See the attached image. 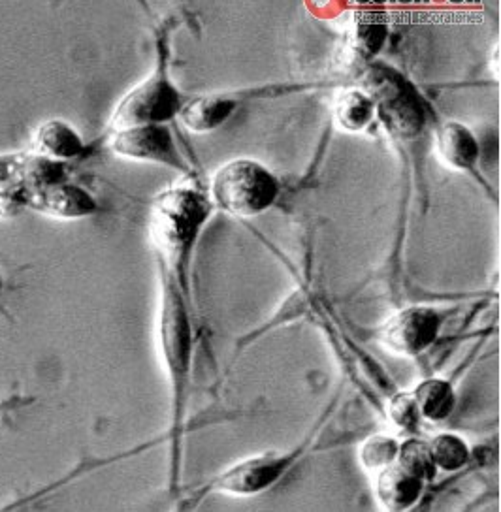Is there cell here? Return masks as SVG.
Wrapping results in <instances>:
<instances>
[{
	"mask_svg": "<svg viewBox=\"0 0 501 512\" xmlns=\"http://www.w3.org/2000/svg\"><path fill=\"white\" fill-rule=\"evenodd\" d=\"M210 213V200L200 192L191 189L162 192L151 213V236L161 255L179 264L189 255Z\"/></svg>",
	"mask_w": 501,
	"mask_h": 512,
	"instance_id": "1",
	"label": "cell"
},
{
	"mask_svg": "<svg viewBox=\"0 0 501 512\" xmlns=\"http://www.w3.org/2000/svg\"><path fill=\"white\" fill-rule=\"evenodd\" d=\"M211 196L230 215L255 217L274 206L279 183L257 160H230L213 176Z\"/></svg>",
	"mask_w": 501,
	"mask_h": 512,
	"instance_id": "2",
	"label": "cell"
},
{
	"mask_svg": "<svg viewBox=\"0 0 501 512\" xmlns=\"http://www.w3.org/2000/svg\"><path fill=\"white\" fill-rule=\"evenodd\" d=\"M364 89L379 110L381 119L398 138H415L424 127V108L415 89L407 81L381 66H373L364 81Z\"/></svg>",
	"mask_w": 501,
	"mask_h": 512,
	"instance_id": "3",
	"label": "cell"
},
{
	"mask_svg": "<svg viewBox=\"0 0 501 512\" xmlns=\"http://www.w3.org/2000/svg\"><path fill=\"white\" fill-rule=\"evenodd\" d=\"M183 102L178 89L162 74H155L121 98L110 127L114 132L127 128L162 125L179 115Z\"/></svg>",
	"mask_w": 501,
	"mask_h": 512,
	"instance_id": "4",
	"label": "cell"
},
{
	"mask_svg": "<svg viewBox=\"0 0 501 512\" xmlns=\"http://www.w3.org/2000/svg\"><path fill=\"white\" fill-rule=\"evenodd\" d=\"M159 330L162 358L179 400L191 364V324L183 298L170 281H164Z\"/></svg>",
	"mask_w": 501,
	"mask_h": 512,
	"instance_id": "5",
	"label": "cell"
},
{
	"mask_svg": "<svg viewBox=\"0 0 501 512\" xmlns=\"http://www.w3.org/2000/svg\"><path fill=\"white\" fill-rule=\"evenodd\" d=\"M296 460L292 454H260L230 465L211 480V492L232 497H255L270 490L291 469Z\"/></svg>",
	"mask_w": 501,
	"mask_h": 512,
	"instance_id": "6",
	"label": "cell"
},
{
	"mask_svg": "<svg viewBox=\"0 0 501 512\" xmlns=\"http://www.w3.org/2000/svg\"><path fill=\"white\" fill-rule=\"evenodd\" d=\"M441 330V317L432 307H405L392 315L379 332V341L396 356L413 358L434 345Z\"/></svg>",
	"mask_w": 501,
	"mask_h": 512,
	"instance_id": "7",
	"label": "cell"
},
{
	"mask_svg": "<svg viewBox=\"0 0 501 512\" xmlns=\"http://www.w3.org/2000/svg\"><path fill=\"white\" fill-rule=\"evenodd\" d=\"M112 151L123 159L183 168V159L174 144L172 132L164 125H147L114 132Z\"/></svg>",
	"mask_w": 501,
	"mask_h": 512,
	"instance_id": "8",
	"label": "cell"
},
{
	"mask_svg": "<svg viewBox=\"0 0 501 512\" xmlns=\"http://www.w3.org/2000/svg\"><path fill=\"white\" fill-rule=\"evenodd\" d=\"M27 189V187H25ZM29 208L53 219L74 221L97 213V200L80 185L61 181L40 189H27Z\"/></svg>",
	"mask_w": 501,
	"mask_h": 512,
	"instance_id": "9",
	"label": "cell"
},
{
	"mask_svg": "<svg viewBox=\"0 0 501 512\" xmlns=\"http://www.w3.org/2000/svg\"><path fill=\"white\" fill-rule=\"evenodd\" d=\"M426 490V484L405 473L400 465H390L373 477V494L387 512H409Z\"/></svg>",
	"mask_w": 501,
	"mask_h": 512,
	"instance_id": "10",
	"label": "cell"
},
{
	"mask_svg": "<svg viewBox=\"0 0 501 512\" xmlns=\"http://www.w3.org/2000/svg\"><path fill=\"white\" fill-rule=\"evenodd\" d=\"M85 149L78 130L61 119H49L34 128L31 155L65 164L80 157Z\"/></svg>",
	"mask_w": 501,
	"mask_h": 512,
	"instance_id": "11",
	"label": "cell"
},
{
	"mask_svg": "<svg viewBox=\"0 0 501 512\" xmlns=\"http://www.w3.org/2000/svg\"><path fill=\"white\" fill-rule=\"evenodd\" d=\"M439 157L453 170H471L479 160V144L473 132L458 121H449L437 130Z\"/></svg>",
	"mask_w": 501,
	"mask_h": 512,
	"instance_id": "12",
	"label": "cell"
},
{
	"mask_svg": "<svg viewBox=\"0 0 501 512\" xmlns=\"http://www.w3.org/2000/svg\"><path fill=\"white\" fill-rule=\"evenodd\" d=\"M234 110L236 102L225 96H196L181 106L179 117L189 130L196 134H204L223 127Z\"/></svg>",
	"mask_w": 501,
	"mask_h": 512,
	"instance_id": "13",
	"label": "cell"
},
{
	"mask_svg": "<svg viewBox=\"0 0 501 512\" xmlns=\"http://www.w3.org/2000/svg\"><path fill=\"white\" fill-rule=\"evenodd\" d=\"M421 416L428 422H443L453 415L456 392L453 384L445 379H426L411 392Z\"/></svg>",
	"mask_w": 501,
	"mask_h": 512,
	"instance_id": "14",
	"label": "cell"
},
{
	"mask_svg": "<svg viewBox=\"0 0 501 512\" xmlns=\"http://www.w3.org/2000/svg\"><path fill=\"white\" fill-rule=\"evenodd\" d=\"M387 38V23L379 12H362L358 14L349 36V48L360 63H370L381 51Z\"/></svg>",
	"mask_w": 501,
	"mask_h": 512,
	"instance_id": "15",
	"label": "cell"
},
{
	"mask_svg": "<svg viewBox=\"0 0 501 512\" xmlns=\"http://www.w3.org/2000/svg\"><path fill=\"white\" fill-rule=\"evenodd\" d=\"M373 113L375 106L364 91H343L334 106V119L345 132L364 130L372 123Z\"/></svg>",
	"mask_w": 501,
	"mask_h": 512,
	"instance_id": "16",
	"label": "cell"
},
{
	"mask_svg": "<svg viewBox=\"0 0 501 512\" xmlns=\"http://www.w3.org/2000/svg\"><path fill=\"white\" fill-rule=\"evenodd\" d=\"M396 465H400L405 473L421 480L426 486L430 482H434L439 473L434 464L432 452L428 448V441L419 439V437H407L404 441H400Z\"/></svg>",
	"mask_w": 501,
	"mask_h": 512,
	"instance_id": "17",
	"label": "cell"
},
{
	"mask_svg": "<svg viewBox=\"0 0 501 512\" xmlns=\"http://www.w3.org/2000/svg\"><path fill=\"white\" fill-rule=\"evenodd\" d=\"M428 448L432 452L437 471L443 473H456L471 460V448L466 439L456 433H437L428 441Z\"/></svg>",
	"mask_w": 501,
	"mask_h": 512,
	"instance_id": "18",
	"label": "cell"
},
{
	"mask_svg": "<svg viewBox=\"0 0 501 512\" xmlns=\"http://www.w3.org/2000/svg\"><path fill=\"white\" fill-rule=\"evenodd\" d=\"M398 448H400L398 437L388 433H375L358 448V464L366 473L375 477L383 469L396 464Z\"/></svg>",
	"mask_w": 501,
	"mask_h": 512,
	"instance_id": "19",
	"label": "cell"
},
{
	"mask_svg": "<svg viewBox=\"0 0 501 512\" xmlns=\"http://www.w3.org/2000/svg\"><path fill=\"white\" fill-rule=\"evenodd\" d=\"M388 418L398 432L415 437L413 433L419 430L422 416L411 392L396 394L392 400L388 401Z\"/></svg>",
	"mask_w": 501,
	"mask_h": 512,
	"instance_id": "20",
	"label": "cell"
},
{
	"mask_svg": "<svg viewBox=\"0 0 501 512\" xmlns=\"http://www.w3.org/2000/svg\"><path fill=\"white\" fill-rule=\"evenodd\" d=\"M23 209H29L25 185L16 181L6 187H0V221L16 217Z\"/></svg>",
	"mask_w": 501,
	"mask_h": 512,
	"instance_id": "21",
	"label": "cell"
},
{
	"mask_svg": "<svg viewBox=\"0 0 501 512\" xmlns=\"http://www.w3.org/2000/svg\"><path fill=\"white\" fill-rule=\"evenodd\" d=\"M23 155H0V187L19 181Z\"/></svg>",
	"mask_w": 501,
	"mask_h": 512,
	"instance_id": "22",
	"label": "cell"
}]
</instances>
